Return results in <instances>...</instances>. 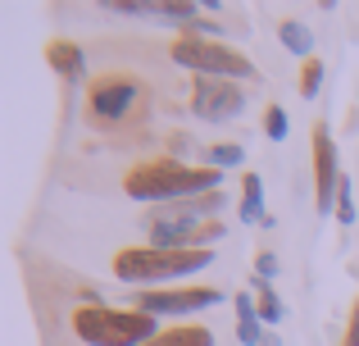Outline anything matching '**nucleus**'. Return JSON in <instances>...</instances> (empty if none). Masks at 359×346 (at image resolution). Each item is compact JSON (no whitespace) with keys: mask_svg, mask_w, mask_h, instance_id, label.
<instances>
[{"mask_svg":"<svg viewBox=\"0 0 359 346\" xmlns=\"http://www.w3.org/2000/svg\"><path fill=\"white\" fill-rule=\"evenodd\" d=\"M123 192L141 205H173V201H196V196L223 192V169L210 164H187L173 155L159 160H141L123 173Z\"/></svg>","mask_w":359,"mask_h":346,"instance_id":"1","label":"nucleus"},{"mask_svg":"<svg viewBox=\"0 0 359 346\" xmlns=\"http://www.w3.org/2000/svg\"><path fill=\"white\" fill-rule=\"evenodd\" d=\"M214 265V251H164V246H123L114 255V278L137 292L164 283H182L191 274H205Z\"/></svg>","mask_w":359,"mask_h":346,"instance_id":"2","label":"nucleus"},{"mask_svg":"<svg viewBox=\"0 0 359 346\" xmlns=\"http://www.w3.org/2000/svg\"><path fill=\"white\" fill-rule=\"evenodd\" d=\"M159 319L137 305L118 310V305H78L73 310V338L87 346H150L159 338Z\"/></svg>","mask_w":359,"mask_h":346,"instance_id":"3","label":"nucleus"},{"mask_svg":"<svg viewBox=\"0 0 359 346\" xmlns=\"http://www.w3.org/2000/svg\"><path fill=\"white\" fill-rule=\"evenodd\" d=\"M168 60L177 69H191L196 78H228V82H241V78H255V60H245L237 46H223V41H210V36H177L168 46Z\"/></svg>","mask_w":359,"mask_h":346,"instance_id":"4","label":"nucleus"},{"mask_svg":"<svg viewBox=\"0 0 359 346\" xmlns=\"http://www.w3.org/2000/svg\"><path fill=\"white\" fill-rule=\"evenodd\" d=\"M146 105V87L132 73H100L87 91V124L91 128H123Z\"/></svg>","mask_w":359,"mask_h":346,"instance_id":"5","label":"nucleus"},{"mask_svg":"<svg viewBox=\"0 0 359 346\" xmlns=\"http://www.w3.org/2000/svg\"><path fill=\"white\" fill-rule=\"evenodd\" d=\"M341 155H337V142H332V128L327 124H314V210L323 214H337V192H341Z\"/></svg>","mask_w":359,"mask_h":346,"instance_id":"6","label":"nucleus"},{"mask_svg":"<svg viewBox=\"0 0 359 346\" xmlns=\"http://www.w3.org/2000/svg\"><path fill=\"white\" fill-rule=\"evenodd\" d=\"M245 109V91L241 82L228 78H196L191 82V114L205 124H232Z\"/></svg>","mask_w":359,"mask_h":346,"instance_id":"7","label":"nucleus"},{"mask_svg":"<svg viewBox=\"0 0 359 346\" xmlns=\"http://www.w3.org/2000/svg\"><path fill=\"white\" fill-rule=\"evenodd\" d=\"M223 292L219 287H150V292H137L132 296V305L146 314H196V310H210V305H219Z\"/></svg>","mask_w":359,"mask_h":346,"instance_id":"8","label":"nucleus"},{"mask_svg":"<svg viewBox=\"0 0 359 346\" xmlns=\"http://www.w3.org/2000/svg\"><path fill=\"white\" fill-rule=\"evenodd\" d=\"M46 60H50V69L60 73V78H69V82H82L87 78V55H82V46L78 41H50L46 46Z\"/></svg>","mask_w":359,"mask_h":346,"instance_id":"9","label":"nucleus"},{"mask_svg":"<svg viewBox=\"0 0 359 346\" xmlns=\"http://www.w3.org/2000/svg\"><path fill=\"white\" fill-rule=\"evenodd\" d=\"M278 41L287 46L291 55H300V60H314V32H309V23H300V18H282Z\"/></svg>","mask_w":359,"mask_h":346,"instance_id":"10","label":"nucleus"},{"mask_svg":"<svg viewBox=\"0 0 359 346\" xmlns=\"http://www.w3.org/2000/svg\"><path fill=\"white\" fill-rule=\"evenodd\" d=\"M150 346H214V333L205 324H173V328H164Z\"/></svg>","mask_w":359,"mask_h":346,"instance_id":"11","label":"nucleus"},{"mask_svg":"<svg viewBox=\"0 0 359 346\" xmlns=\"http://www.w3.org/2000/svg\"><path fill=\"white\" fill-rule=\"evenodd\" d=\"M264 219V182L259 173H245L241 178V223H255Z\"/></svg>","mask_w":359,"mask_h":346,"instance_id":"12","label":"nucleus"},{"mask_svg":"<svg viewBox=\"0 0 359 346\" xmlns=\"http://www.w3.org/2000/svg\"><path fill=\"white\" fill-rule=\"evenodd\" d=\"M255 305H259V324H282L287 319V310H282V301H278V292L269 287V278H255Z\"/></svg>","mask_w":359,"mask_h":346,"instance_id":"13","label":"nucleus"},{"mask_svg":"<svg viewBox=\"0 0 359 346\" xmlns=\"http://www.w3.org/2000/svg\"><path fill=\"white\" fill-rule=\"evenodd\" d=\"M241 160H245V151H241V146H232V142L210 146V151H205V164H210V169H237Z\"/></svg>","mask_w":359,"mask_h":346,"instance_id":"14","label":"nucleus"},{"mask_svg":"<svg viewBox=\"0 0 359 346\" xmlns=\"http://www.w3.org/2000/svg\"><path fill=\"white\" fill-rule=\"evenodd\" d=\"M264 133H269V142H287V137H291V124H287V109H282V105L264 109Z\"/></svg>","mask_w":359,"mask_h":346,"instance_id":"15","label":"nucleus"},{"mask_svg":"<svg viewBox=\"0 0 359 346\" xmlns=\"http://www.w3.org/2000/svg\"><path fill=\"white\" fill-rule=\"evenodd\" d=\"M323 60H305V69H300V96L305 100H314L318 96V87H323Z\"/></svg>","mask_w":359,"mask_h":346,"instance_id":"16","label":"nucleus"},{"mask_svg":"<svg viewBox=\"0 0 359 346\" xmlns=\"http://www.w3.org/2000/svg\"><path fill=\"white\" fill-rule=\"evenodd\" d=\"M237 342L241 346H264V342H269V333H264L259 319H237Z\"/></svg>","mask_w":359,"mask_h":346,"instance_id":"17","label":"nucleus"},{"mask_svg":"<svg viewBox=\"0 0 359 346\" xmlns=\"http://www.w3.org/2000/svg\"><path fill=\"white\" fill-rule=\"evenodd\" d=\"M355 201H351V178H341V192H337V223H355Z\"/></svg>","mask_w":359,"mask_h":346,"instance_id":"18","label":"nucleus"},{"mask_svg":"<svg viewBox=\"0 0 359 346\" xmlns=\"http://www.w3.org/2000/svg\"><path fill=\"white\" fill-rule=\"evenodd\" d=\"M341 346H359V296H355V305H351V319H346V338Z\"/></svg>","mask_w":359,"mask_h":346,"instance_id":"19","label":"nucleus"},{"mask_svg":"<svg viewBox=\"0 0 359 346\" xmlns=\"http://www.w3.org/2000/svg\"><path fill=\"white\" fill-rule=\"evenodd\" d=\"M255 265H259V278H273V274H278V260H273L269 251H264V255L255 260Z\"/></svg>","mask_w":359,"mask_h":346,"instance_id":"20","label":"nucleus"}]
</instances>
